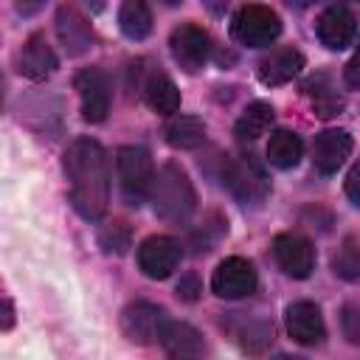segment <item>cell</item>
<instances>
[{
    "instance_id": "32",
    "label": "cell",
    "mask_w": 360,
    "mask_h": 360,
    "mask_svg": "<svg viewBox=\"0 0 360 360\" xmlns=\"http://www.w3.org/2000/svg\"><path fill=\"white\" fill-rule=\"evenodd\" d=\"M11 321H14L11 301H8V298H3V329H11Z\"/></svg>"
},
{
    "instance_id": "5",
    "label": "cell",
    "mask_w": 360,
    "mask_h": 360,
    "mask_svg": "<svg viewBox=\"0 0 360 360\" xmlns=\"http://www.w3.org/2000/svg\"><path fill=\"white\" fill-rule=\"evenodd\" d=\"M231 34L239 45H248V48H264V45H273L281 34V20L273 8L267 6H259V3H250V6H242L233 20H231Z\"/></svg>"
},
{
    "instance_id": "4",
    "label": "cell",
    "mask_w": 360,
    "mask_h": 360,
    "mask_svg": "<svg viewBox=\"0 0 360 360\" xmlns=\"http://www.w3.org/2000/svg\"><path fill=\"white\" fill-rule=\"evenodd\" d=\"M118 180H121V194L129 205H141L149 194H152V183H155V166H152V155L143 146H121L118 158Z\"/></svg>"
},
{
    "instance_id": "1",
    "label": "cell",
    "mask_w": 360,
    "mask_h": 360,
    "mask_svg": "<svg viewBox=\"0 0 360 360\" xmlns=\"http://www.w3.org/2000/svg\"><path fill=\"white\" fill-rule=\"evenodd\" d=\"M65 174L76 214L87 222H98L110 205V166L104 146L93 138H76L65 149Z\"/></svg>"
},
{
    "instance_id": "16",
    "label": "cell",
    "mask_w": 360,
    "mask_h": 360,
    "mask_svg": "<svg viewBox=\"0 0 360 360\" xmlns=\"http://www.w3.org/2000/svg\"><path fill=\"white\" fill-rule=\"evenodd\" d=\"M301 68H304V53L301 51H295V48H276V51H270L259 62L256 73H259L262 84L278 87V84H287L290 79H295L301 73Z\"/></svg>"
},
{
    "instance_id": "19",
    "label": "cell",
    "mask_w": 360,
    "mask_h": 360,
    "mask_svg": "<svg viewBox=\"0 0 360 360\" xmlns=\"http://www.w3.org/2000/svg\"><path fill=\"white\" fill-rule=\"evenodd\" d=\"M143 98H146V104H149L155 112H160V115H174V112L180 110V90H177V84H174L166 73H160V70H155V73L146 79V84H143Z\"/></svg>"
},
{
    "instance_id": "29",
    "label": "cell",
    "mask_w": 360,
    "mask_h": 360,
    "mask_svg": "<svg viewBox=\"0 0 360 360\" xmlns=\"http://www.w3.org/2000/svg\"><path fill=\"white\" fill-rule=\"evenodd\" d=\"M346 194H349V200L360 208V160L352 166V172H349V177H346Z\"/></svg>"
},
{
    "instance_id": "7",
    "label": "cell",
    "mask_w": 360,
    "mask_h": 360,
    "mask_svg": "<svg viewBox=\"0 0 360 360\" xmlns=\"http://www.w3.org/2000/svg\"><path fill=\"white\" fill-rule=\"evenodd\" d=\"M256 270L248 259L242 256H228L217 264L211 276V290L219 298H245L256 290Z\"/></svg>"
},
{
    "instance_id": "3",
    "label": "cell",
    "mask_w": 360,
    "mask_h": 360,
    "mask_svg": "<svg viewBox=\"0 0 360 360\" xmlns=\"http://www.w3.org/2000/svg\"><path fill=\"white\" fill-rule=\"evenodd\" d=\"M222 180L242 205H259L270 194V180L253 155L228 158L222 166Z\"/></svg>"
},
{
    "instance_id": "18",
    "label": "cell",
    "mask_w": 360,
    "mask_h": 360,
    "mask_svg": "<svg viewBox=\"0 0 360 360\" xmlns=\"http://www.w3.org/2000/svg\"><path fill=\"white\" fill-rule=\"evenodd\" d=\"M158 340L172 357H200L205 352L202 335L191 323H183V321H169L166 318L163 326H160Z\"/></svg>"
},
{
    "instance_id": "21",
    "label": "cell",
    "mask_w": 360,
    "mask_h": 360,
    "mask_svg": "<svg viewBox=\"0 0 360 360\" xmlns=\"http://www.w3.org/2000/svg\"><path fill=\"white\" fill-rule=\"evenodd\" d=\"M163 135H166V143L174 149H194L205 138V124L197 115H174L166 124Z\"/></svg>"
},
{
    "instance_id": "8",
    "label": "cell",
    "mask_w": 360,
    "mask_h": 360,
    "mask_svg": "<svg viewBox=\"0 0 360 360\" xmlns=\"http://www.w3.org/2000/svg\"><path fill=\"white\" fill-rule=\"evenodd\" d=\"M73 84H76V93H79V101H82V118L90 121V124L104 121L107 112H110V98H112L110 79L98 68H87L76 76Z\"/></svg>"
},
{
    "instance_id": "34",
    "label": "cell",
    "mask_w": 360,
    "mask_h": 360,
    "mask_svg": "<svg viewBox=\"0 0 360 360\" xmlns=\"http://www.w3.org/2000/svg\"><path fill=\"white\" fill-rule=\"evenodd\" d=\"M166 6H177V3H183V0H163Z\"/></svg>"
},
{
    "instance_id": "15",
    "label": "cell",
    "mask_w": 360,
    "mask_h": 360,
    "mask_svg": "<svg viewBox=\"0 0 360 360\" xmlns=\"http://www.w3.org/2000/svg\"><path fill=\"white\" fill-rule=\"evenodd\" d=\"M349 155H352V138L346 129H323L312 141V163L323 174L338 172Z\"/></svg>"
},
{
    "instance_id": "26",
    "label": "cell",
    "mask_w": 360,
    "mask_h": 360,
    "mask_svg": "<svg viewBox=\"0 0 360 360\" xmlns=\"http://www.w3.org/2000/svg\"><path fill=\"white\" fill-rule=\"evenodd\" d=\"M332 270L346 281H357L360 278V248L352 239H346L343 248L332 256Z\"/></svg>"
},
{
    "instance_id": "20",
    "label": "cell",
    "mask_w": 360,
    "mask_h": 360,
    "mask_svg": "<svg viewBox=\"0 0 360 360\" xmlns=\"http://www.w3.org/2000/svg\"><path fill=\"white\" fill-rule=\"evenodd\" d=\"M304 93L309 96L312 110L321 118H332V115H338L343 110V96L338 93V87L332 84V79L326 73H315L312 79H307Z\"/></svg>"
},
{
    "instance_id": "25",
    "label": "cell",
    "mask_w": 360,
    "mask_h": 360,
    "mask_svg": "<svg viewBox=\"0 0 360 360\" xmlns=\"http://www.w3.org/2000/svg\"><path fill=\"white\" fill-rule=\"evenodd\" d=\"M98 245L104 248V253H115V256L127 253L129 245H132V231H129V225L121 222V219L104 225L101 233H98Z\"/></svg>"
},
{
    "instance_id": "9",
    "label": "cell",
    "mask_w": 360,
    "mask_h": 360,
    "mask_svg": "<svg viewBox=\"0 0 360 360\" xmlns=\"http://www.w3.org/2000/svg\"><path fill=\"white\" fill-rule=\"evenodd\" d=\"M273 256L290 278H307L315 270V248L301 233H278L273 239Z\"/></svg>"
},
{
    "instance_id": "17",
    "label": "cell",
    "mask_w": 360,
    "mask_h": 360,
    "mask_svg": "<svg viewBox=\"0 0 360 360\" xmlns=\"http://www.w3.org/2000/svg\"><path fill=\"white\" fill-rule=\"evenodd\" d=\"M56 65H59V59H56L53 48L45 42V37H39V34L28 37V42L22 45L20 59H17V70L31 82H42L56 70Z\"/></svg>"
},
{
    "instance_id": "35",
    "label": "cell",
    "mask_w": 360,
    "mask_h": 360,
    "mask_svg": "<svg viewBox=\"0 0 360 360\" xmlns=\"http://www.w3.org/2000/svg\"><path fill=\"white\" fill-rule=\"evenodd\" d=\"M340 3H349V0H335V6H340Z\"/></svg>"
},
{
    "instance_id": "6",
    "label": "cell",
    "mask_w": 360,
    "mask_h": 360,
    "mask_svg": "<svg viewBox=\"0 0 360 360\" xmlns=\"http://www.w3.org/2000/svg\"><path fill=\"white\" fill-rule=\"evenodd\" d=\"M211 37L205 28L194 25V22H183L172 31L169 37V51L174 56V62L186 70V73H197L205 68V62L211 59Z\"/></svg>"
},
{
    "instance_id": "28",
    "label": "cell",
    "mask_w": 360,
    "mask_h": 360,
    "mask_svg": "<svg viewBox=\"0 0 360 360\" xmlns=\"http://www.w3.org/2000/svg\"><path fill=\"white\" fill-rule=\"evenodd\" d=\"M200 281H197V276L194 273H186L183 278H180V284H177V298H183V301H194L197 295H200Z\"/></svg>"
},
{
    "instance_id": "10",
    "label": "cell",
    "mask_w": 360,
    "mask_h": 360,
    "mask_svg": "<svg viewBox=\"0 0 360 360\" xmlns=\"http://www.w3.org/2000/svg\"><path fill=\"white\" fill-rule=\"evenodd\" d=\"M180 242L172 236H149L138 248V267L149 278H169L180 264Z\"/></svg>"
},
{
    "instance_id": "22",
    "label": "cell",
    "mask_w": 360,
    "mask_h": 360,
    "mask_svg": "<svg viewBox=\"0 0 360 360\" xmlns=\"http://www.w3.org/2000/svg\"><path fill=\"white\" fill-rule=\"evenodd\" d=\"M304 155V141L301 135L290 132V129H278L270 135V143H267V160L278 169H292Z\"/></svg>"
},
{
    "instance_id": "31",
    "label": "cell",
    "mask_w": 360,
    "mask_h": 360,
    "mask_svg": "<svg viewBox=\"0 0 360 360\" xmlns=\"http://www.w3.org/2000/svg\"><path fill=\"white\" fill-rule=\"evenodd\" d=\"M45 0H17V11L20 14H34Z\"/></svg>"
},
{
    "instance_id": "23",
    "label": "cell",
    "mask_w": 360,
    "mask_h": 360,
    "mask_svg": "<svg viewBox=\"0 0 360 360\" xmlns=\"http://www.w3.org/2000/svg\"><path fill=\"white\" fill-rule=\"evenodd\" d=\"M118 28L129 39H146L152 31V11L146 0H124L118 11Z\"/></svg>"
},
{
    "instance_id": "24",
    "label": "cell",
    "mask_w": 360,
    "mask_h": 360,
    "mask_svg": "<svg viewBox=\"0 0 360 360\" xmlns=\"http://www.w3.org/2000/svg\"><path fill=\"white\" fill-rule=\"evenodd\" d=\"M273 118H276V112H273V107H270L267 101H253V104H248L245 112L236 118L233 132H236V138H242V141H256L259 135H264V132L270 129Z\"/></svg>"
},
{
    "instance_id": "27",
    "label": "cell",
    "mask_w": 360,
    "mask_h": 360,
    "mask_svg": "<svg viewBox=\"0 0 360 360\" xmlns=\"http://www.w3.org/2000/svg\"><path fill=\"white\" fill-rule=\"evenodd\" d=\"M340 323H343V335L349 338V343H357L360 346V307H354V304L343 307Z\"/></svg>"
},
{
    "instance_id": "12",
    "label": "cell",
    "mask_w": 360,
    "mask_h": 360,
    "mask_svg": "<svg viewBox=\"0 0 360 360\" xmlns=\"http://www.w3.org/2000/svg\"><path fill=\"white\" fill-rule=\"evenodd\" d=\"M315 31H318V39L326 48L343 51L346 45H352V39L357 34V20L346 6H329V8H323L318 14Z\"/></svg>"
},
{
    "instance_id": "2",
    "label": "cell",
    "mask_w": 360,
    "mask_h": 360,
    "mask_svg": "<svg viewBox=\"0 0 360 360\" xmlns=\"http://www.w3.org/2000/svg\"><path fill=\"white\" fill-rule=\"evenodd\" d=\"M152 202H155V214L163 222L172 225H186L197 208V194L194 186L188 180V174L177 166V163H166L152 183Z\"/></svg>"
},
{
    "instance_id": "13",
    "label": "cell",
    "mask_w": 360,
    "mask_h": 360,
    "mask_svg": "<svg viewBox=\"0 0 360 360\" xmlns=\"http://www.w3.org/2000/svg\"><path fill=\"white\" fill-rule=\"evenodd\" d=\"M56 37L68 56H82L93 48V28L76 6H59L56 11Z\"/></svg>"
},
{
    "instance_id": "14",
    "label": "cell",
    "mask_w": 360,
    "mask_h": 360,
    "mask_svg": "<svg viewBox=\"0 0 360 360\" xmlns=\"http://www.w3.org/2000/svg\"><path fill=\"white\" fill-rule=\"evenodd\" d=\"M287 332L301 346H318L326 338L323 315L312 301H295L287 307Z\"/></svg>"
},
{
    "instance_id": "33",
    "label": "cell",
    "mask_w": 360,
    "mask_h": 360,
    "mask_svg": "<svg viewBox=\"0 0 360 360\" xmlns=\"http://www.w3.org/2000/svg\"><path fill=\"white\" fill-rule=\"evenodd\" d=\"M205 6H208L211 11H222V8L228 6V0H205Z\"/></svg>"
},
{
    "instance_id": "30",
    "label": "cell",
    "mask_w": 360,
    "mask_h": 360,
    "mask_svg": "<svg viewBox=\"0 0 360 360\" xmlns=\"http://www.w3.org/2000/svg\"><path fill=\"white\" fill-rule=\"evenodd\" d=\"M343 79L349 87H360V45L354 51V56L346 62V70H343Z\"/></svg>"
},
{
    "instance_id": "11",
    "label": "cell",
    "mask_w": 360,
    "mask_h": 360,
    "mask_svg": "<svg viewBox=\"0 0 360 360\" xmlns=\"http://www.w3.org/2000/svg\"><path fill=\"white\" fill-rule=\"evenodd\" d=\"M166 321V312L149 301H135L121 312V332L132 343H152L160 335V326Z\"/></svg>"
}]
</instances>
